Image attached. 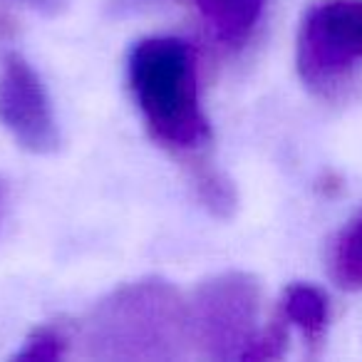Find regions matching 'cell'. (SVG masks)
I'll list each match as a JSON object with an SVG mask.
<instances>
[{"label":"cell","mask_w":362,"mask_h":362,"mask_svg":"<svg viewBox=\"0 0 362 362\" xmlns=\"http://www.w3.org/2000/svg\"><path fill=\"white\" fill-rule=\"evenodd\" d=\"M82 342L102 362L181 360L194 347L189 300L164 278L124 283L90 310Z\"/></svg>","instance_id":"cell-1"},{"label":"cell","mask_w":362,"mask_h":362,"mask_svg":"<svg viewBox=\"0 0 362 362\" xmlns=\"http://www.w3.org/2000/svg\"><path fill=\"white\" fill-rule=\"evenodd\" d=\"M127 80L154 141L181 154H194L211 141L187 42L176 37L134 42L127 57Z\"/></svg>","instance_id":"cell-2"},{"label":"cell","mask_w":362,"mask_h":362,"mask_svg":"<svg viewBox=\"0 0 362 362\" xmlns=\"http://www.w3.org/2000/svg\"><path fill=\"white\" fill-rule=\"evenodd\" d=\"M362 67V0H317L296 37V70L313 95L330 100Z\"/></svg>","instance_id":"cell-3"},{"label":"cell","mask_w":362,"mask_h":362,"mask_svg":"<svg viewBox=\"0 0 362 362\" xmlns=\"http://www.w3.org/2000/svg\"><path fill=\"white\" fill-rule=\"evenodd\" d=\"M261 283L243 271H226L199 283L189 300L192 345L209 360H246L261 337Z\"/></svg>","instance_id":"cell-4"},{"label":"cell","mask_w":362,"mask_h":362,"mask_svg":"<svg viewBox=\"0 0 362 362\" xmlns=\"http://www.w3.org/2000/svg\"><path fill=\"white\" fill-rule=\"evenodd\" d=\"M0 124L33 154H52L60 146L47 90L21 52H8L0 60Z\"/></svg>","instance_id":"cell-5"},{"label":"cell","mask_w":362,"mask_h":362,"mask_svg":"<svg viewBox=\"0 0 362 362\" xmlns=\"http://www.w3.org/2000/svg\"><path fill=\"white\" fill-rule=\"evenodd\" d=\"M194 6L218 40L238 47L258 28L266 0H194Z\"/></svg>","instance_id":"cell-6"},{"label":"cell","mask_w":362,"mask_h":362,"mask_svg":"<svg viewBox=\"0 0 362 362\" xmlns=\"http://www.w3.org/2000/svg\"><path fill=\"white\" fill-rule=\"evenodd\" d=\"M281 315L288 325H296L310 345H317L327 330L330 305L320 288L308 283H293L286 288L281 300Z\"/></svg>","instance_id":"cell-7"},{"label":"cell","mask_w":362,"mask_h":362,"mask_svg":"<svg viewBox=\"0 0 362 362\" xmlns=\"http://www.w3.org/2000/svg\"><path fill=\"white\" fill-rule=\"evenodd\" d=\"M327 271L342 291H362V211L332 238Z\"/></svg>","instance_id":"cell-8"},{"label":"cell","mask_w":362,"mask_h":362,"mask_svg":"<svg viewBox=\"0 0 362 362\" xmlns=\"http://www.w3.org/2000/svg\"><path fill=\"white\" fill-rule=\"evenodd\" d=\"M194 187L204 206L218 218H228L238 206V194L233 189L231 179L214 169L206 161H194Z\"/></svg>","instance_id":"cell-9"},{"label":"cell","mask_w":362,"mask_h":362,"mask_svg":"<svg viewBox=\"0 0 362 362\" xmlns=\"http://www.w3.org/2000/svg\"><path fill=\"white\" fill-rule=\"evenodd\" d=\"M67 335L60 327L40 325L25 337L21 350L13 355V360H28V362H55L62 360L67 352Z\"/></svg>","instance_id":"cell-10"},{"label":"cell","mask_w":362,"mask_h":362,"mask_svg":"<svg viewBox=\"0 0 362 362\" xmlns=\"http://www.w3.org/2000/svg\"><path fill=\"white\" fill-rule=\"evenodd\" d=\"M11 3H18V6L40 13V16H45V18L62 16V13L70 8V0H11Z\"/></svg>","instance_id":"cell-11"},{"label":"cell","mask_w":362,"mask_h":362,"mask_svg":"<svg viewBox=\"0 0 362 362\" xmlns=\"http://www.w3.org/2000/svg\"><path fill=\"white\" fill-rule=\"evenodd\" d=\"M3 206H6V184L0 179V216H3Z\"/></svg>","instance_id":"cell-12"}]
</instances>
